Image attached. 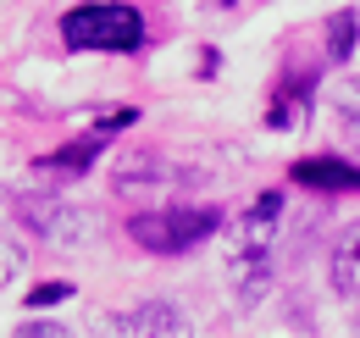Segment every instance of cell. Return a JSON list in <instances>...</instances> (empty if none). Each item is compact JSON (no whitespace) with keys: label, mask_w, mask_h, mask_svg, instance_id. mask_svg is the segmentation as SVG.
I'll return each instance as SVG.
<instances>
[{"label":"cell","mask_w":360,"mask_h":338,"mask_svg":"<svg viewBox=\"0 0 360 338\" xmlns=\"http://www.w3.org/2000/svg\"><path fill=\"white\" fill-rule=\"evenodd\" d=\"M17 222L34 227L50 244H84V239H89V216L78 211V206L50 200V194H22V200H17Z\"/></svg>","instance_id":"3"},{"label":"cell","mask_w":360,"mask_h":338,"mask_svg":"<svg viewBox=\"0 0 360 338\" xmlns=\"http://www.w3.org/2000/svg\"><path fill=\"white\" fill-rule=\"evenodd\" d=\"M61 299H72V283H39V289L28 294V305L39 311V305H61Z\"/></svg>","instance_id":"14"},{"label":"cell","mask_w":360,"mask_h":338,"mask_svg":"<svg viewBox=\"0 0 360 338\" xmlns=\"http://www.w3.org/2000/svg\"><path fill=\"white\" fill-rule=\"evenodd\" d=\"M333 123L344 127V139L360 144V78H344L333 89Z\"/></svg>","instance_id":"9"},{"label":"cell","mask_w":360,"mask_h":338,"mask_svg":"<svg viewBox=\"0 0 360 338\" xmlns=\"http://www.w3.org/2000/svg\"><path fill=\"white\" fill-rule=\"evenodd\" d=\"M266 277H271L266 255H233V289H238V299H261Z\"/></svg>","instance_id":"10"},{"label":"cell","mask_w":360,"mask_h":338,"mask_svg":"<svg viewBox=\"0 0 360 338\" xmlns=\"http://www.w3.org/2000/svg\"><path fill=\"white\" fill-rule=\"evenodd\" d=\"M327 56H333V61H349V56H355V11H338V17L327 23Z\"/></svg>","instance_id":"11"},{"label":"cell","mask_w":360,"mask_h":338,"mask_svg":"<svg viewBox=\"0 0 360 338\" xmlns=\"http://www.w3.org/2000/svg\"><path fill=\"white\" fill-rule=\"evenodd\" d=\"M11 338H72L67 327H56V322H22Z\"/></svg>","instance_id":"15"},{"label":"cell","mask_w":360,"mask_h":338,"mask_svg":"<svg viewBox=\"0 0 360 338\" xmlns=\"http://www.w3.org/2000/svg\"><path fill=\"white\" fill-rule=\"evenodd\" d=\"M288 177H294V183H305V189H327V194L360 189V167L338 161V156H305V161H294Z\"/></svg>","instance_id":"6"},{"label":"cell","mask_w":360,"mask_h":338,"mask_svg":"<svg viewBox=\"0 0 360 338\" xmlns=\"http://www.w3.org/2000/svg\"><path fill=\"white\" fill-rule=\"evenodd\" d=\"M128 123H134V111H117L111 123L89 127V133H84L78 144H67V150H56V156H50L45 167H56V172H89V161L100 156V150H105V139H111V127H128Z\"/></svg>","instance_id":"7"},{"label":"cell","mask_w":360,"mask_h":338,"mask_svg":"<svg viewBox=\"0 0 360 338\" xmlns=\"http://www.w3.org/2000/svg\"><path fill=\"white\" fill-rule=\"evenodd\" d=\"M327 283H333L344 299L360 294V222H349V227L338 233V244H333V266H327Z\"/></svg>","instance_id":"8"},{"label":"cell","mask_w":360,"mask_h":338,"mask_svg":"<svg viewBox=\"0 0 360 338\" xmlns=\"http://www.w3.org/2000/svg\"><path fill=\"white\" fill-rule=\"evenodd\" d=\"M305 123V89H283L271 100V127H300Z\"/></svg>","instance_id":"12"},{"label":"cell","mask_w":360,"mask_h":338,"mask_svg":"<svg viewBox=\"0 0 360 338\" xmlns=\"http://www.w3.org/2000/svg\"><path fill=\"white\" fill-rule=\"evenodd\" d=\"M61 39L72 50H139L144 44V17L134 6H117V0L72 6L61 17Z\"/></svg>","instance_id":"1"},{"label":"cell","mask_w":360,"mask_h":338,"mask_svg":"<svg viewBox=\"0 0 360 338\" xmlns=\"http://www.w3.org/2000/svg\"><path fill=\"white\" fill-rule=\"evenodd\" d=\"M217 227H222V211H211V206L139 211L134 222H128L134 244H144V250H155V255H183V250H194V244H205Z\"/></svg>","instance_id":"2"},{"label":"cell","mask_w":360,"mask_h":338,"mask_svg":"<svg viewBox=\"0 0 360 338\" xmlns=\"http://www.w3.org/2000/svg\"><path fill=\"white\" fill-rule=\"evenodd\" d=\"M277 222H283V194L271 189V194H261L250 211L238 216V250L233 255H266L271 239H277Z\"/></svg>","instance_id":"5"},{"label":"cell","mask_w":360,"mask_h":338,"mask_svg":"<svg viewBox=\"0 0 360 338\" xmlns=\"http://www.w3.org/2000/svg\"><path fill=\"white\" fill-rule=\"evenodd\" d=\"M17 272H22V244H17V239H0V289H6Z\"/></svg>","instance_id":"13"},{"label":"cell","mask_w":360,"mask_h":338,"mask_svg":"<svg viewBox=\"0 0 360 338\" xmlns=\"http://www.w3.org/2000/svg\"><path fill=\"white\" fill-rule=\"evenodd\" d=\"M100 333H105V338H188L194 327H188V316H183L178 305L150 299V305H134V311L100 322Z\"/></svg>","instance_id":"4"},{"label":"cell","mask_w":360,"mask_h":338,"mask_svg":"<svg viewBox=\"0 0 360 338\" xmlns=\"http://www.w3.org/2000/svg\"><path fill=\"white\" fill-rule=\"evenodd\" d=\"M222 6H233V0H222Z\"/></svg>","instance_id":"16"}]
</instances>
